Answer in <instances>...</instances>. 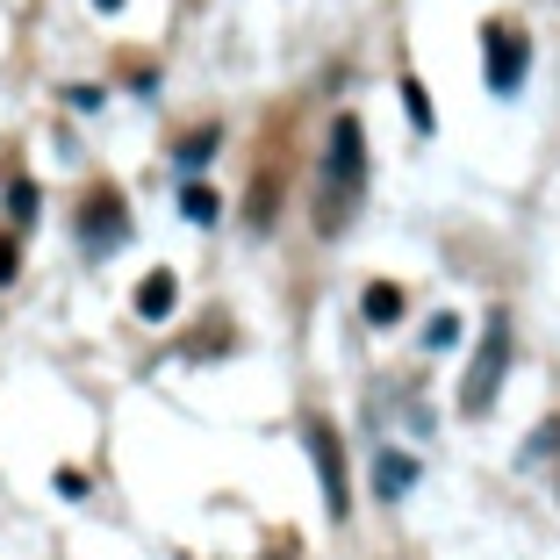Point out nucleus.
Here are the masks:
<instances>
[{"instance_id":"nucleus-1","label":"nucleus","mask_w":560,"mask_h":560,"mask_svg":"<svg viewBox=\"0 0 560 560\" xmlns=\"http://www.w3.org/2000/svg\"><path fill=\"white\" fill-rule=\"evenodd\" d=\"M360 201H366V130L360 116H338L324 137V159H316V231L324 237L352 231Z\"/></svg>"},{"instance_id":"nucleus-2","label":"nucleus","mask_w":560,"mask_h":560,"mask_svg":"<svg viewBox=\"0 0 560 560\" xmlns=\"http://www.w3.org/2000/svg\"><path fill=\"white\" fill-rule=\"evenodd\" d=\"M503 374H511V316L489 310V324H481V346H475L467 381H460V417H489L495 396H503Z\"/></svg>"},{"instance_id":"nucleus-3","label":"nucleus","mask_w":560,"mask_h":560,"mask_svg":"<svg viewBox=\"0 0 560 560\" xmlns=\"http://www.w3.org/2000/svg\"><path fill=\"white\" fill-rule=\"evenodd\" d=\"M525 66H532V44H525V30L517 22H481V72H489V86L495 94H517L525 86Z\"/></svg>"},{"instance_id":"nucleus-4","label":"nucleus","mask_w":560,"mask_h":560,"mask_svg":"<svg viewBox=\"0 0 560 560\" xmlns=\"http://www.w3.org/2000/svg\"><path fill=\"white\" fill-rule=\"evenodd\" d=\"M310 460H316V481H324V511L346 525L352 517V481H346V445H338V431L316 417L310 424Z\"/></svg>"},{"instance_id":"nucleus-5","label":"nucleus","mask_w":560,"mask_h":560,"mask_svg":"<svg viewBox=\"0 0 560 560\" xmlns=\"http://www.w3.org/2000/svg\"><path fill=\"white\" fill-rule=\"evenodd\" d=\"M80 237L86 245H108V237H122V201L116 195H94L80 209Z\"/></svg>"},{"instance_id":"nucleus-6","label":"nucleus","mask_w":560,"mask_h":560,"mask_svg":"<svg viewBox=\"0 0 560 560\" xmlns=\"http://www.w3.org/2000/svg\"><path fill=\"white\" fill-rule=\"evenodd\" d=\"M173 295H180L173 273H144V288H137V316H144V324H165V316H173Z\"/></svg>"},{"instance_id":"nucleus-7","label":"nucleus","mask_w":560,"mask_h":560,"mask_svg":"<svg viewBox=\"0 0 560 560\" xmlns=\"http://www.w3.org/2000/svg\"><path fill=\"white\" fill-rule=\"evenodd\" d=\"M360 310H366V324H396L402 316V288L396 280H374V288L360 295Z\"/></svg>"},{"instance_id":"nucleus-8","label":"nucleus","mask_w":560,"mask_h":560,"mask_svg":"<svg viewBox=\"0 0 560 560\" xmlns=\"http://www.w3.org/2000/svg\"><path fill=\"white\" fill-rule=\"evenodd\" d=\"M381 495H402V489H410V481H417V467L410 460H402V453H381Z\"/></svg>"},{"instance_id":"nucleus-9","label":"nucleus","mask_w":560,"mask_h":560,"mask_svg":"<svg viewBox=\"0 0 560 560\" xmlns=\"http://www.w3.org/2000/svg\"><path fill=\"white\" fill-rule=\"evenodd\" d=\"M402 108H410V122H417V130H439V116H431V101H424V86H417V80H402Z\"/></svg>"},{"instance_id":"nucleus-10","label":"nucleus","mask_w":560,"mask_h":560,"mask_svg":"<svg viewBox=\"0 0 560 560\" xmlns=\"http://www.w3.org/2000/svg\"><path fill=\"white\" fill-rule=\"evenodd\" d=\"M180 209H187V223H215V195H209V187H187Z\"/></svg>"},{"instance_id":"nucleus-11","label":"nucleus","mask_w":560,"mask_h":560,"mask_svg":"<svg viewBox=\"0 0 560 560\" xmlns=\"http://www.w3.org/2000/svg\"><path fill=\"white\" fill-rule=\"evenodd\" d=\"M453 338H460V324H453V316H439V324L424 330V346H431V352H439V346H453Z\"/></svg>"},{"instance_id":"nucleus-12","label":"nucleus","mask_w":560,"mask_h":560,"mask_svg":"<svg viewBox=\"0 0 560 560\" xmlns=\"http://www.w3.org/2000/svg\"><path fill=\"white\" fill-rule=\"evenodd\" d=\"M209 151H215V137L201 130V137H187V144H180V159H187V165H201V159H209Z\"/></svg>"},{"instance_id":"nucleus-13","label":"nucleus","mask_w":560,"mask_h":560,"mask_svg":"<svg viewBox=\"0 0 560 560\" xmlns=\"http://www.w3.org/2000/svg\"><path fill=\"white\" fill-rule=\"evenodd\" d=\"M0 280H15V245L0 237Z\"/></svg>"},{"instance_id":"nucleus-14","label":"nucleus","mask_w":560,"mask_h":560,"mask_svg":"<svg viewBox=\"0 0 560 560\" xmlns=\"http://www.w3.org/2000/svg\"><path fill=\"white\" fill-rule=\"evenodd\" d=\"M94 8H101V15H116V8H122V0H94Z\"/></svg>"}]
</instances>
